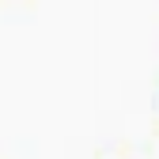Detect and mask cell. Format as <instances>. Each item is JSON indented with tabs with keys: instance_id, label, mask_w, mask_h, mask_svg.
<instances>
[]
</instances>
